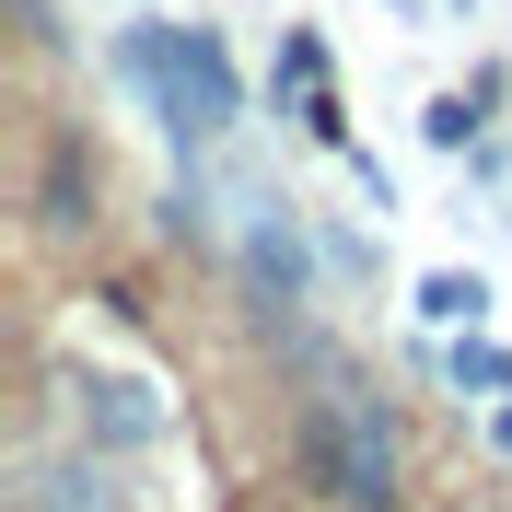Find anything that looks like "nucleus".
Returning <instances> with one entry per match:
<instances>
[{
    "label": "nucleus",
    "instance_id": "nucleus-6",
    "mask_svg": "<svg viewBox=\"0 0 512 512\" xmlns=\"http://www.w3.org/2000/svg\"><path fill=\"white\" fill-rule=\"evenodd\" d=\"M419 315H431V326H478L489 315V280H478V268H431V280H419Z\"/></svg>",
    "mask_w": 512,
    "mask_h": 512
},
{
    "label": "nucleus",
    "instance_id": "nucleus-5",
    "mask_svg": "<svg viewBox=\"0 0 512 512\" xmlns=\"http://www.w3.org/2000/svg\"><path fill=\"white\" fill-rule=\"evenodd\" d=\"M245 280L268 291V303H303V233H291V210H268V222L245 233Z\"/></svg>",
    "mask_w": 512,
    "mask_h": 512
},
{
    "label": "nucleus",
    "instance_id": "nucleus-7",
    "mask_svg": "<svg viewBox=\"0 0 512 512\" xmlns=\"http://www.w3.org/2000/svg\"><path fill=\"white\" fill-rule=\"evenodd\" d=\"M443 373L466 384V396H512V350H489L478 326H466V338H454V350H443Z\"/></svg>",
    "mask_w": 512,
    "mask_h": 512
},
{
    "label": "nucleus",
    "instance_id": "nucleus-4",
    "mask_svg": "<svg viewBox=\"0 0 512 512\" xmlns=\"http://www.w3.org/2000/svg\"><path fill=\"white\" fill-rule=\"evenodd\" d=\"M24 512H128V489L105 478L94 454H59V466H35V478H24Z\"/></svg>",
    "mask_w": 512,
    "mask_h": 512
},
{
    "label": "nucleus",
    "instance_id": "nucleus-1",
    "mask_svg": "<svg viewBox=\"0 0 512 512\" xmlns=\"http://www.w3.org/2000/svg\"><path fill=\"white\" fill-rule=\"evenodd\" d=\"M291 454H303V489H315L326 512H396V489H408L396 419H384L373 396H315L303 431H291Z\"/></svg>",
    "mask_w": 512,
    "mask_h": 512
},
{
    "label": "nucleus",
    "instance_id": "nucleus-2",
    "mask_svg": "<svg viewBox=\"0 0 512 512\" xmlns=\"http://www.w3.org/2000/svg\"><path fill=\"white\" fill-rule=\"evenodd\" d=\"M117 70L152 94V117L175 128V140H222L233 128V59H222V35L210 24H128L117 35Z\"/></svg>",
    "mask_w": 512,
    "mask_h": 512
},
{
    "label": "nucleus",
    "instance_id": "nucleus-3",
    "mask_svg": "<svg viewBox=\"0 0 512 512\" xmlns=\"http://www.w3.org/2000/svg\"><path fill=\"white\" fill-rule=\"evenodd\" d=\"M70 408H82V443H163L152 373H70Z\"/></svg>",
    "mask_w": 512,
    "mask_h": 512
}]
</instances>
